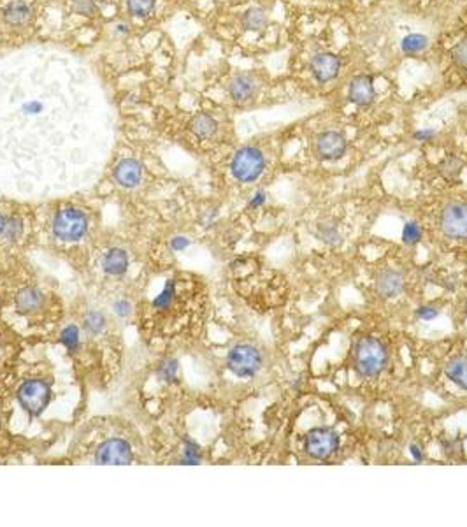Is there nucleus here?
Returning <instances> with one entry per match:
<instances>
[{
  "label": "nucleus",
  "instance_id": "5701e85b",
  "mask_svg": "<svg viewBox=\"0 0 467 527\" xmlns=\"http://www.w3.org/2000/svg\"><path fill=\"white\" fill-rule=\"evenodd\" d=\"M83 327L90 336H99L106 329V316L101 311L87 313L83 320Z\"/></svg>",
  "mask_w": 467,
  "mask_h": 527
},
{
  "label": "nucleus",
  "instance_id": "f03ea898",
  "mask_svg": "<svg viewBox=\"0 0 467 527\" xmlns=\"http://www.w3.org/2000/svg\"><path fill=\"white\" fill-rule=\"evenodd\" d=\"M263 366L262 352L251 343H237L227 354V369L237 378H253Z\"/></svg>",
  "mask_w": 467,
  "mask_h": 527
},
{
  "label": "nucleus",
  "instance_id": "a878e982",
  "mask_svg": "<svg viewBox=\"0 0 467 527\" xmlns=\"http://www.w3.org/2000/svg\"><path fill=\"white\" fill-rule=\"evenodd\" d=\"M422 227L416 222H406L402 227V243L408 244V247H415L422 241Z\"/></svg>",
  "mask_w": 467,
  "mask_h": 527
},
{
  "label": "nucleus",
  "instance_id": "58836bf2",
  "mask_svg": "<svg viewBox=\"0 0 467 527\" xmlns=\"http://www.w3.org/2000/svg\"><path fill=\"white\" fill-rule=\"evenodd\" d=\"M466 313H467V306H466Z\"/></svg>",
  "mask_w": 467,
  "mask_h": 527
},
{
  "label": "nucleus",
  "instance_id": "1a4fd4ad",
  "mask_svg": "<svg viewBox=\"0 0 467 527\" xmlns=\"http://www.w3.org/2000/svg\"><path fill=\"white\" fill-rule=\"evenodd\" d=\"M95 462L97 464H130V445L125 440H120V438L104 441L102 445H99L97 452H95Z\"/></svg>",
  "mask_w": 467,
  "mask_h": 527
},
{
  "label": "nucleus",
  "instance_id": "c85d7f7f",
  "mask_svg": "<svg viewBox=\"0 0 467 527\" xmlns=\"http://www.w3.org/2000/svg\"><path fill=\"white\" fill-rule=\"evenodd\" d=\"M452 62L461 69H467V39H462L461 42L454 46L452 49Z\"/></svg>",
  "mask_w": 467,
  "mask_h": 527
},
{
  "label": "nucleus",
  "instance_id": "412c9836",
  "mask_svg": "<svg viewBox=\"0 0 467 527\" xmlns=\"http://www.w3.org/2000/svg\"><path fill=\"white\" fill-rule=\"evenodd\" d=\"M437 169H440L441 176H443L444 180L455 181L459 176H461L462 169H464V162H462L457 155H447L440 162Z\"/></svg>",
  "mask_w": 467,
  "mask_h": 527
},
{
  "label": "nucleus",
  "instance_id": "393cba45",
  "mask_svg": "<svg viewBox=\"0 0 467 527\" xmlns=\"http://www.w3.org/2000/svg\"><path fill=\"white\" fill-rule=\"evenodd\" d=\"M316 237H318L320 241H323V243L327 244H340L341 241V232L340 229H337L336 225H330V223H320L318 227H316Z\"/></svg>",
  "mask_w": 467,
  "mask_h": 527
},
{
  "label": "nucleus",
  "instance_id": "dca6fc26",
  "mask_svg": "<svg viewBox=\"0 0 467 527\" xmlns=\"http://www.w3.org/2000/svg\"><path fill=\"white\" fill-rule=\"evenodd\" d=\"M444 375L461 390H467V355H457L444 366Z\"/></svg>",
  "mask_w": 467,
  "mask_h": 527
},
{
  "label": "nucleus",
  "instance_id": "e433bc0d",
  "mask_svg": "<svg viewBox=\"0 0 467 527\" xmlns=\"http://www.w3.org/2000/svg\"><path fill=\"white\" fill-rule=\"evenodd\" d=\"M409 454H411V457L415 459V462H422L423 459H425V454H423L422 448H420L416 443L409 445Z\"/></svg>",
  "mask_w": 467,
  "mask_h": 527
},
{
  "label": "nucleus",
  "instance_id": "aec40b11",
  "mask_svg": "<svg viewBox=\"0 0 467 527\" xmlns=\"http://www.w3.org/2000/svg\"><path fill=\"white\" fill-rule=\"evenodd\" d=\"M242 28L248 32H262L267 27V14L262 7H249L242 14Z\"/></svg>",
  "mask_w": 467,
  "mask_h": 527
},
{
  "label": "nucleus",
  "instance_id": "c9c22d12",
  "mask_svg": "<svg viewBox=\"0 0 467 527\" xmlns=\"http://www.w3.org/2000/svg\"><path fill=\"white\" fill-rule=\"evenodd\" d=\"M266 201H267L266 192L259 190V192H255V194H253L251 201H249V206H251V208H260L262 204H266Z\"/></svg>",
  "mask_w": 467,
  "mask_h": 527
},
{
  "label": "nucleus",
  "instance_id": "4468645a",
  "mask_svg": "<svg viewBox=\"0 0 467 527\" xmlns=\"http://www.w3.org/2000/svg\"><path fill=\"white\" fill-rule=\"evenodd\" d=\"M256 92H259V83H256L251 74H237L229 85L230 99L237 104H244V102L251 101Z\"/></svg>",
  "mask_w": 467,
  "mask_h": 527
},
{
  "label": "nucleus",
  "instance_id": "7ed1b4c3",
  "mask_svg": "<svg viewBox=\"0 0 467 527\" xmlns=\"http://www.w3.org/2000/svg\"><path fill=\"white\" fill-rule=\"evenodd\" d=\"M266 170V156L255 146L237 149L230 162V173L239 183H253Z\"/></svg>",
  "mask_w": 467,
  "mask_h": 527
},
{
  "label": "nucleus",
  "instance_id": "f704fd0d",
  "mask_svg": "<svg viewBox=\"0 0 467 527\" xmlns=\"http://www.w3.org/2000/svg\"><path fill=\"white\" fill-rule=\"evenodd\" d=\"M188 247H190V240H188V237L178 236L170 240V248H173L174 252H183V250H187Z\"/></svg>",
  "mask_w": 467,
  "mask_h": 527
},
{
  "label": "nucleus",
  "instance_id": "423d86ee",
  "mask_svg": "<svg viewBox=\"0 0 467 527\" xmlns=\"http://www.w3.org/2000/svg\"><path fill=\"white\" fill-rule=\"evenodd\" d=\"M18 401L30 416H39L51 401V387L44 380H28L18 389Z\"/></svg>",
  "mask_w": 467,
  "mask_h": 527
},
{
  "label": "nucleus",
  "instance_id": "39448f33",
  "mask_svg": "<svg viewBox=\"0 0 467 527\" xmlns=\"http://www.w3.org/2000/svg\"><path fill=\"white\" fill-rule=\"evenodd\" d=\"M340 448V436L329 427H315L304 436V452L316 461H327Z\"/></svg>",
  "mask_w": 467,
  "mask_h": 527
},
{
  "label": "nucleus",
  "instance_id": "bb28decb",
  "mask_svg": "<svg viewBox=\"0 0 467 527\" xmlns=\"http://www.w3.org/2000/svg\"><path fill=\"white\" fill-rule=\"evenodd\" d=\"M60 343L69 352L77 350V347H80V329L76 326L66 327L62 330V334H60Z\"/></svg>",
  "mask_w": 467,
  "mask_h": 527
},
{
  "label": "nucleus",
  "instance_id": "20e7f679",
  "mask_svg": "<svg viewBox=\"0 0 467 527\" xmlns=\"http://www.w3.org/2000/svg\"><path fill=\"white\" fill-rule=\"evenodd\" d=\"M55 237L66 243L80 241L88 230V218L83 211L76 208H63L55 215L51 223Z\"/></svg>",
  "mask_w": 467,
  "mask_h": 527
},
{
  "label": "nucleus",
  "instance_id": "473e14b6",
  "mask_svg": "<svg viewBox=\"0 0 467 527\" xmlns=\"http://www.w3.org/2000/svg\"><path fill=\"white\" fill-rule=\"evenodd\" d=\"M436 137V130L434 129H418L413 132V139L418 142H427V141H432V139Z\"/></svg>",
  "mask_w": 467,
  "mask_h": 527
},
{
  "label": "nucleus",
  "instance_id": "9b49d317",
  "mask_svg": "<svg viewBox=\"0 0 467 527\" xmlns=\"http://www.w3.org/2000/svg\"><path fill=\"white\" fill-rule=\"evenodd\" d=\"M348 99L351 104L359 106V108H367L376 99V88H374V80L369 74H356L351 78L350 85H348Z\"/></svg>",
  "mask_w": 467,
  "mask_h": 527
},
{
  "label": "nucleus",
  "instance_id": "2eb2a0df",
  "mask_svg": "<svg viewBox=\"0 0 467 527\" xmlns=\"http://www.w3.org/2000/svg\"><path fill=\"white\" fill-rule=\"evenodd\" d=\"M42 301H44V297H42L41 290H37V288L34 287H27L21 288V290L18 292L16 299H14V304H16L18 313L27 315V313L37 311L42 306Z\"/></svg>",
  "mask_w": 467,
  "mask_h": 527
},
{
  "label": "nucleus",
  "instance_id": "4be33fe9",
  "mask_svg": "<svg viewBox=\"0 0 467 527\" xmlns=\"http://www.w3.org/2000/svg\"><path fill=\"white\" fill-rule=\"evenodd\" d=\"M429 48V37L423 34H409L401 41V49L404 55H418Z\"/></svg>",
  "mask_w": 467,
  "mask_h": 527
},
{
  "label": "nucleus",
  "instance_id": "2f4dec72",
  "mask_svg": "<svg viewBox=\"0 0 467 527\" xmlns=\"http://www.w3.org/2000/svg\"><path fill=\"white\" fill-rule=\"evenodd\" d=\"M437 315H440V311H437L436 308H432V306H420V308L416 309V316H418L420 320H434Z\"/></svg>",
  "mask_w": 467,
  "mask_h": 527
},
{
  "label": "nucleus",
  "instance_id": "0eeeda50",
  "mask_svg": "<svg viewBox=\"0 0 467 527\" xmlns=\"http://www.w3.org/2000/svg\"><path fill=\"white\" fill-rule=\"evenodd\" d=\"M440 229L450 240H467V202L455 201L443 208Z\"/></svg>",
  "mask_w": 467,
  "mask_h": 527
},
{
  "label": "nucleus",
  "instance_id": "f8f14e48",
  "mask_svg": "<svg viewBox=\"0 0 467 527\" xmlns=\"http://www.w3.org/2000/svg\"><path fill=\"white\" fill-rule=\"evenodd\" d=\"M142 163L135 159H123L115 167V181L123 188H135L142 180Z\"/></svg>",
  "mask_w": 467,
  "mask_h": 527
},
{
  "label": "nucleus",
  "instance_id": "9d476101",
  "mask_svg": "<svg viewBox=\"0 0 467 527\" xmlns=\"http://www.w3.org/2000/svg\"><path fill=\"white\" fill-rule=\"evenodd\" d=\"M341 69V60L337 58L334 53L323 51L316 53L309 63V70H311L313 78L318 83H329V81L336 80Z\"/></svg>",
  "mask_w": 467,
  "mask_h": 527
},
{
  "label": "nucleus",
  "instance_id": "72a5a7b5",
  "mask_svg": "<svg viewBox=\"0 0 467 527\" xmlns=\"http://www.w3.org/2000/svg\"><path fill=\"white\" fill-rule=\"evenodd\" d=\"M113 309H115V313L118 316L127 318V316H130V313H132V304L128 301H118L115 302V306H113Z\"/></svg>",
  "mask_w": 467,
  "mask_h": 527
},
{
  "label": "nucleus",
  "instance_id": "f3484780",
  "mask_svg": "<svg viewBox=\"0 0 467 527\" xmlns=\"http://www.w3.org/2000/svg\"><path fill=\"white\" fill-rule=\"evenodd\" d=\"M128 267V254L123 248H111L102 257V269L111 276H121Z\"/></svg>",
  "mask_w": 467,
  "mask_h": 527
},
{
  "label": "nucleus",
  "instance_id": "6e6552de",
  "mask_svg": "<svg viewBox=\"0 0 467 527\" xmlns=\"http://www.w3.org/2000/svg\"><path fill=\"white\" fill-rule=\"evenodd\" d=\"M347 137L336 130L322 132L315 141V153L323 162H337L347 155Z\"/></svg>",
  "mask_w": 467,
  "mask_h": 527
},
{
  "label": "nucleus",
  "instance_id": "4c0bfd02",
  "mask_svg": "<svg viewBox=\"0 0 467 527\" xmlns=\"http://www.w3.org/2000/svg\"><path fill=\"white\" fill-rule=\"evenodd\" d=\"M6 225H7L6 218H4V215H2V213H0V236H2V234L6 232Z\"/></svg>",
  "mask_w": 467,
  "mask_h": 527
},
{
  "label": "nucleus",
  "instance_id": "a211bd4d",
  "mask_svg": "<svg viewBox=\"0 0 467 527\" xmlns=\"http://www.w3.org/2000/svg\"><path fill=\"white\" fill-rule=\"evenodd\" d=\"M188 127H190L192 134L197 135L199 139H209L218 130V122L208 113H199L190 120Z\"/></svg>",
  "mask_w": 467,
  "mask_h": 527
},
{
  "label": "nucleus",
  "instance_id": "ddd939ff",
  "mask_svg": "<svg viewBox=\"0 0 467 527\" xmlns=\"http://www.w3.org/2000/svg\"><path fill=\"white\" fill-rule=\"evenodd\" d=\"M376 290L381 297L394 299L404 290V276L401 271L385 269L376 276Z\"/></svg>",
  "mask_w": 467,
  "mask_h": 527
},
{
  "label": "nucleus",
  "instance_id": "c756f323",
  "mask_svg": "<svg viewBox=\"0 0 467 527\" xmlns=\"http://www.w3.org/2000/svg\"><path fill=\"white\" fill-rule=\"evenodd\" d=\"M173 297H174V281H169V283L166 285V288H163L162 294H160L158 297L153 301V304L160 309H166L167 306L170 304V301H173Z\"/></svg>",
  "mask_w": 467,
  "mask_h": 527
},
{
  "label": "nucleus",
  "instance_id": "b1692460",
  "mask_svg": "<svg viewBox=\"0 0 467 527\" xmlns=\"http://www.w3.org/2000/svg\"><path fill=\"white\" fill-rule=\"evenodd\" d=\"M156 0H127L128 13L134 18H148L155 11Z\"/></svg>",
  "mask_w": 467,
  "mask_h": 527
},
{
  "label": "nucleus",
  "instance_id": "cd10ccee",
  "mask_svg": "<svg viewBox=\"0 0 467 527\" xmlns=\"http://www.w3.org/2000/svg\"><path fill=\"white\" fill-rule=\"evenodd\" d=\"M158 376L163 382H174L178 378V362L174 359H166L158 366Z\"/></svg>",
  "mask_w": 467,
  "mask_h": 527
},
{
  "label": "nucleus",
  "instance_id": "6ab92c4d",
  "mask_svg": "<svg viewBox=\"0 0 467 527\" xmlns=\"http://www.w3.org/2000/svg\"><path fill=\"white\" fill-rule=\"evenodd\" d=\"M30 18V7L25 2H11L9 6L4 9V21L9 27H21Z\"/></svg>",
  "mask_w": 467,
  "mask_h": 527
},
{
  "label": "nucleus",
  "instance_id": "f257e3e1",
  "mask_svg": "<svg viewBox=\"0 0 467 527\" xmlns=\"http://www.w3.org/2000/svg\"><path fill=\"white\" fill-rule=\"evenodd\" d=\"M353 368L362 378H374L388 366V350L383 341L373 336H363L353 347Z\"/></svg>",
  "mask_w": 467,
  "mask_h": 527
},
{
  "label": "nucleus",
  "instance_id": "7c9ffc66",
  "mask_svg": "<svg viewBox=\"0 0 467 527\" xmlns=\"http://www.w3.org/2000/svg\"><path fill=\"white\" fill-rule=\"evenodd\" d=\"M74 11L83 16H92L95 13L94 0H74Z\"/></svg>",
  "mask_w": 467,
  "mask_h": 527
}]
</instances>
